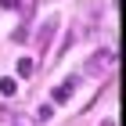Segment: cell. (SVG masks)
<instances>
[{
	"instance_id": "52a82bcc",
	"label": "cell",
	"mask_w": 126,
	"mask_h": 126,
	"mask_svg": "<svg viewBox=\"0 0 126 126\" xmlns=\"http://www.w3.org/2000/svg\"><path fill=\"white\" fill-rule=\"evenodd\" d=\"M50 115H54V105H40V112H36V123H47Z\"/></svg>"
},
{
	"instance_id": "7a4b0ae2",
	"label": "cell",
	"mask_w": 126,
	"mask_h": 126,
	"mask_svg": "<svg viewBox=\"0 0 126 126\" xmlns=\"http://www.w3.org/2000/svg\"><path fill=\"white\" fill-rule=\"evenodd\" d=\"M76 87H79V79H76V76H68L65 83H58V87H54V94H50V97H54V105H65L68 97L76 94Z\"/></svg>"
},
{
	"instance_id": "277c9868",
	"label": "cell",
	"mask_w": 126,
	"mask_h": 126,
	"mask_svg": "<svg viewBox=\"0 0 126 126\" xmlns=\"http://www.w3.org/2000/svg\"><path fill=\"white\" fill-rule=\"evenodd\" d=\"M72 43H76V29H68V32H65V40H61V47H58V54H50V65H54V61H58L61 54H65V50L72 47Z\"/></svg>"
},
{
	"instance_id": "8992f818",
	"label": "cell",
	"mask_w": 126,
	"mask_h": 126,
	"mask_svg": "<svg viewBox=\"0 0 126 126\" xmlns=\"http://www.w3.org/2000/svg\"><path fill=\"white\" fill-rule=\"evenodd\" d=\"M22 7V18H32V11H36V0H18Z\"/></svg>"
},
{
	"instance_id": "9c48e42d",
	"label": "cell",
	"mask_w": 126,
	"mask_h": 126,
	"mask_svg": "<svg viewBox=\"0 0 126 126\" xmlns=\"http://www.w3.org/2000/svg\"><path fill=\"white\" fill-rule=\"evenodd\" d=\"M15 68H18V76H29V72H32V61H29V58H18Z\"/></svg>"
},
{
	"instance_id": "4fadbf2b",
	"label": "cell",
	"mask_w": 126,
	"mask_h": 126,
	"mask_svg": "<svg viewBox=\"0 0 126 126\" xmlns=\"http://www.w3.org/2000/svg\"><path fill=\"white\" fill-rule=\"evenodd\" d=\"M15 126H18V123H15Z\"/></svg>"
},
{
	"instance_id": "6da1fadb",
	"label": "cell",
	"mask_w": 126,
	"mask_h": 126,
	"mask_svg": "<svg viewBox=\"0 0 126 126\" xmlns=\"http://www.w3.org/2000/svg\"><path fill=\"white\" fill-rule=\"evenodd\" d=\"M112 65H115V50L101 47V50H94V54H90V61H87V68H83V72H87V76H105Z\"/></svg>"
},
{
	"instance_id": "30bf717a",
	"label": "cell",
	"mask_w": 126,
	"mask_h": 126,
	"mask_svg": "<svg viewBox=\"0 0 126 126\" xmlns=\"http://www.w3.org/2000/svg\"><path fill=\"white\" fill-rule=\"evenodd\" d=\"M0 7H4V11H15V7H18V0H0Z\"/></svg>"
},
{
	"instance_id": "ba28073f",
	"label": "cell",
	"mask_w": 126,
	"mask_h": 126,
	"mask_svg": "<svg viewBox=\"0 0 126 126\" xmlns=\"http://www.w3.org/2000/svg\"><path fill=\"white\" fill-rule=\"evenodd\" d=\"M11 40H15V43H25V40H29V29H25V25H18V29L11 32Z\"/></svg>"
},
{
	"instance_id": "8fae6325",
	"label": "cell",
	"mask_w": 126,
	"mask_h": 126,
	"mask_svg": "<svg viewBox=\"0 0 126 126\" xmlns=\"http://www.w3.org/2000/svg\"><path fill=\"white\" fill-rule=\"evenodd\" d=\"M4 119H7V105H0V123H4Z\"/></svg>"
},
{
	"instance_id": "3957f363",
	"label": "cell",
	"mask_w": 126,
	"mask_h": 126,
	"mask_svg": "<svg viewBox=\"0 0 126 126\" xmlns=\"http://www.w3.org/2000/svg\"><path fill=\"white\" fill-rule=\"evenodd\" d=\"M54 32H58V18H47L43 29H40V47H43V50H47V43L54 40Z\"/></svg>"
},
{
	"instance_id": "7c38bea8",
	"label": "cell",
	"mask_w": 126,
	"mask_h": 126,
	"mask_svg": "<svg viewBox=\"0 0 126 126\" xmlns=\"http://www.w3.org/2000/svg\"><path fill=\"white\" fill-rule=\"evenodd\" d=\"M101 126H115V123H112V119H105V123H101Z\"/></svg>"
},
{
	"instance_id": "5b68a950",
	"label": "cell",
	"mask_w": 126,
	"mask_h": 126,
	"mask_svg": "<svg viewBox=\"0 0 126 126\" xmlns=\"http://www.w3.org/2000/svg\"><path fill=\"white\" fill-rule=\"evenodd\" d=\"M15 90H18V79H15V76H4V79H0V94H4V97H15Z\"/></svg>"
}]
</instances>
